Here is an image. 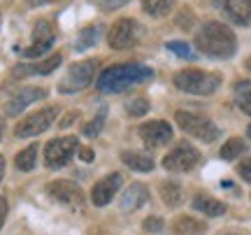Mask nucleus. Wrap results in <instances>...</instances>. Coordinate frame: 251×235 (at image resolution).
I'll return each mask as SVG.
<instances>
[{
    "instance_id": "obj_1",
    "label": "nucleus",
    "mask_w": 251,
    "mask_h": 235,
    "mask_svg": "<svg viewBox=\"0 0 251 235\" xmlns=\"http://www.w3.org/2000/svg\"><path fill=\"white\" fill-rule=\"evenodd\" d=\"M196 47L200 54L209 56V58H230L237 49V40L226 24L207 21L205 26L198 30Z\"/></svg>"
},
{
    "instance_id": "obj_2",
    "label": "nucleus",
    "mask_w": 251,
    "mask_h": 235,
    "mask_svg": "<svg viewBox=\"0 0 251 235\" xmlns=\"http://www.w3.org/2000/svg\"><path fill=\"white\" fill-rule=\"evenodd\" d=\"M153 75V70L149 65L142 63H119L107 68L105 73H100L98 77V91L102 93H119L135 86V84H142Z\"/></svg>"
},
{
    "instance_id": "obj_3",
    "label": "nucleus",
    "mask_w": 251,
    "mask_h": 235,
    "mask_svg": "<svg viewBox=\"0 0 251 235\" xmlns=\"http://www.w3.org/2000/svg\"><path fill=\"white\" fill-rule=\"evenodd\" d=\"M175 86L184 93L193 96H209L221 86V75L205 73V70H181L175 77Z\"/></svg>"
},
{
    "instance_id": "obj_4",
    "label": "nucleus",
    "mask_w": 251,
    "mask_h": 235,
    "mask_svg": "<svg viewBox=\"0 0 251 235\" xmlns=\"http://www.w3.org/2000/svg\"><path fill=\"white\" fill-rule=\"evenodd\" d=\"M100 70V61L89 58V61H79V63H72L68 68V73L58 81V91L61 93H79L89 86L96 73Z\"/></svg>"
},
{
    "instance_id": "obj_5",
    "label": "nucleus",
    "mask_w": 251,
    "mask_h": 235,
    "mask_svg": "<svg viewBox=\"0 0 251 235\" xmlns=\"http://www.w3.org/2000/svg\"><path fill=\"white\" fill-rule=\"evenodd\" d=\"M144 35V26L135 19H119L114 26L109 28L107 42L112 49H130L135 47Z\"/></svg>"
},
{
    "instance_id": "obj_6",
    "label": "nucleus",
    "mask_w": 251,
    "mask_h": 235,
    "mask_svg": "<svg viewBox=\"0 0 251 235\" xmlns=\"http://www.w3.org/2000/svg\"><path fill=\"white\" fill-rule=\"evenodd\" d=\"M177 124L184 128L188 135L198 137L202 142H214L219 137V128L212 119L202 117V114H191V112H177Z\"/></svg>"
},
{
    "instance_id": "obj_7",
    "label": "nucleus",
    "mask_w": 251,
    "mask_h": 235,
    "mask_svg": "<svg viewBox=\"0 0 251 235\" xmlns=\"http://www.w3.org/2000/svg\"><path fill=\"white\" fill-rule=\"evenodd\" d=\"M75 152H77V137H75V135L56 137V140H51V142L45 147V163H47V168L58 170V168H63V165H68V163H70V158L75 156Z\"/></svg>"
},
{
    "instance_id": "obj_8",
    "label": "nucleus",
    "mask_w": 251,
    "mask_h": 235,
    "mask_svg": "<svg viewBox=\"0 0 251 235\" xmlns=\"http://www.w3.org/2000/svg\"><path fill=\"white\" fill-rule=\"evenodd\" d=\"M56 114H58V107L56 105H49L45 109H37L33 112L30 117H26L21 124L17 126V137H30V135H40V133H45L47 128L54 124Z\"/></svg>"
},
{
    "instance_id": "obj_9",
    "label": "nucleus",
    "mask_w": 251,
    "mask_h": 235,
    "mask_svg": "<svg viewBox=\"0 0 251 235\" xmlns=\"http://www.w3.org/2000/svg\"><path fill=\"white\" fill-rule=\"evenodd\" d=\"M200 161L196 147H191L188 142H179V147H175L170 154L163 158V168L170 172H188L193 170Z\"/></svg>"
},
{
    "instance_id": "obj_10",
    "label": "nucleus",
    "mask_w": 251,
    "mask_h": 235,
    "mask_svg": "<svg viewBox=\"0 0 251 235\" xmlns=\"http://www.w3.org/2000/svg\"><path fill=\"white\" fill-rule=\"evenodd\" d=\"M54 28L49 21H37L35 28H33V42L26 47V49H19L21 56H26V58H37V56L47 54L51 45H54Z\"/></svg>"
},
{
    "instance_id": "obj_11",
    "label": "nucleus",
    "mask_w": 251,
    "mask_h": 235,
    "mask_svg": "<svg viewBox=\"0 0 251 235\" xmlns=\"http://www.w3.org/2000/svg\"><path fill=\"white\" fill-rule=\"evenodd\" d=\"M47 193L54 200L63 203V205H72V208H81L84 205V191L68 180H56L47 186Z\"/></svg>"
},
{
    "instance_id": "obj_12",
    "label": "nucleus",
    "mask_w": 251,
    "mask_h": 235,
    "mask_svg": "<svg viewBox=\"0 0 251 235\" xmlns=\"http://www.w3.org/2000/svg\"><path fill=\"white\" fill-rule=\"evenodd\" d=\"M45 98H47V91L45 89H37V86L21 89V91H17V93L7 100L5 112H7L9 117H17V114H21L28 105H33V103H37V100H45Z\"/></svg>"
},
{
    "instance_id": "obj_13",
    "label": "nucleus",
    "mask_w": 251,
    "mask_h": 235,
    "mask_svg": "<svg viewBox=\"0 0 251 235\" xmlns=\"http://www.w3.org/2000/svg\"><path fill=\"white\" fill-rule=\"evenodd\" d=\"M214 5L237 26L251 24V0H214Z\"/></svg>"
},
{
    "instance_id": "obj_14",
    "label": "nucleus",
    "mask_w": 251,
    "mask_h": 235,
    "mask_svg": "<svg viewBox=\"0 0 251 235\" xmlns=\"http://www.w3.org/2000/svg\"><path fill=\"white\" fill-rule=\"evenodd\" d=\"M140 135L147 147H163L172 140V128L168 121H149L140 128Z\"/></svg>"
},
{
    "instance_id": "obj_15",
    "label": "nucleus",
    "mask_w": 251,
    "mask_h": 235,
    "mask_svg": "<svg viewBox=\"0 0 251 235\" xmlns=\"http://www.w3.org/2000/svg\"><path fill=\"white\" fill-rule=\"evenodd\" d=\"M121 175L119 172H112V175H107V177H102V180L93 186V191H91V200H93V205H98V208H102V205H107L109 200L114 198V193H117L119 189H121Z\"/></svg>"
},
{
    "instance_id": "obj_16",
    "label": "nucleus",
    "mask_w": 251,
    "mask_h": 235,
    "mask_svg": "<svg viewBox=\"0 0 251 235\" xmlns=\"http://www.w3.org/2000/svg\"><path fill=\"white\" fill-rule=\"evenodd\" d=\"M61 54H54L49 56V58H45V61H40V63H26V65H17L14 70H12V75L14 77H28V75H49L54 73L56 68L61 65Z\"/></svg>"
},
{
    "instance_id": "obj_17",
    "label": "nucleus",
    "mask_w": 251,
    "mask_h": 235,
    "mask_svg": "<svg viewBox=\"0 0 251 235\" xmlns=\"http://www.w3.org/2000/svg\"><path fill=\"white\" fill-rule=\"evenodd\" d=\"M147 203H149V191L144 184H130L121 196V209L124 212H135Z\"/></svg>"
},
{
    "instance_id": "obj_18",
    "label": "nucleus",
    "mask_w": 251,
    "mask_h": 235,
    "mask_svg": "<svg viewBox=\"0 0 251 235\" xmlns=\"http://www.w3.org/2000/svg\"><path fill=\"white\" fill-rule=\"evenodd\" d=\"M193 209L202 212L207 217H219V214L226 212V203L212 198V196H205V193H198L196 198H193Z\"/></svg>"
},
{
    "instance_id": "obj_19",
    "label": "nucleus",
    "mask_w": 251,
    "mask_h": 235,
    "mask_svg": "<svg viewBox=\"0 0 251 235\" xmlns=\"http://www.w3.org/2000/svg\"><path fill=\"white\" fill-rule=\"evenodd\" d=\"M121 161L135 172H151L153 170V158L149 154H142V152H124V154H121Z\"/></svg>"
},
{
    "instance_id": "obj_20",
    "label": "nucleus",
    "mask_w": 251,
    "mask_h": 235,
    "mask_svg": "<svg viewBox=\"0 0 251 235\" xmlns=\"http://www.w3.org/2000/svg\"><path fill=\"white\" fill-rule=\"evenodd\" d=\"M205 231H207L205 221H196V219H191V217H181L175 224V233H179V235H198V233H205Z\"/></svg>"
},
{
    "instance_id": "obj_21",
    "label": "nucleus",
    "mask_w": 251,
    "mask_h": 235,
    "mask_svg": "<svg viewBox=\"0 0 251 235\" xmlns=\"http://www.w3.org/2000/svg\"><path fill=\"white\" fill-rule=\"evenodd\" d=\"M235 103L244 114L251 117V81H240L235 84Z\"/></svg>"
},
{
    "instance_id": "obj_22",
    "label": "nucleus",
    "mask_w": 251,
    "mask_h": 235,
    "mask_svg": "<svg viewBox=\"0 0 251 235\" xmlns=\"http://www.w3.org/2000/svg\"><path fill=\"white\" fill-rule=\"evenodd\" d=\"M175 7V0H142V9L151 17H165Z\"/></svg>"
},
{
    "instance_id": "obj_23",
    "label": "nucleus",
    "mask_w": 251,
    "mask_h": 235,
    "mask_svg": "<svg viewBox=\"0 0 251 235\" xmlns=\"http://www.w3.org/2000/svg\"><path fill=\"white\" fill-rule=\"evenodd\" d=\"M161 198L165 200L168 208H177L181 203V189L175 182H163L161 184Z\"/></svg>"
},
{
    "instance_id": "obj_24",
    "label": "nucleus",
    "mask_w": 251,
    "mask_h": 235,
    "mask_svg": "<svg viewBox=\"0 0 251 235\" xmlns=\"http://www.w3.org/2000/svg\"><path fill=\"white\" fill-rule=\"evenodd\" d=\"M35 161H37V145L26 147V149H24V152H19L17 158H14L17 168L19 170H24V172L33 170V168H35Z\"/></svg>"
},
{
    "instance_id": "obj_25",
    "label": "nucleus",
    "mask_w": 251,
    "mask_h": 235,
    "mask_svg": "<svg viewBox=\"0 0 251 235\" xmlns=\"http://www.w3.org/2000/svg\"><path fill=\"white\" fill-rule=\"evenodd\" d=\"M244 149H247V145H244L242 137H230V140L221 147V158H226V161H233V158H237V156L244 154Z\"/></svg>"
},
{
    "instance_id": "obj_26",
    "label": "nucleus",
    "mask_w": 251,
    "mask_h": 235,
    "mask_svg": "<svg viewBox=\"0 0 251 235\" xmlns=\"http://www.w3.org/2000/svg\"><path fill=\"white\" fill-rule=\"evenodd\" d=\"M100 33H102V28L100 26H89V28H84V30H81L79 33V40H77V49H89V47H93L96 45V42H98L100 40Z\"/></svg>"
},
{
    "instance_id": "obj_27",
    "label": "nucleus",
    "mask_w": 251,
    "mask_h": 235,
    "mask_svg": "<svg viewBox=\"0 0 251 235\" xmlns=\"http://www.w3.org/2000/svg\"><path fill=\"white\" fill-rule=\"evenodd\" d=\"M105 117H107V109L105 107H100V112H98V117L93 119V121H89L86 126L81 128V133L86 137H96L100 133V128H102V124H105Z\"/></svg>"
},
{
    "instance_id": "obj_28",
    "label": "nucleus",
    "mask_w": 251,
    "mask_h": 235,
    "mask_svg": "<svg viewBox=\"0 0 251 235\" xmlns=\"http://www.w3.org/2000/svg\"><path fill=\"white\" fill-rule=\"evenodd\" d=\"M149 112V100L147 98H133L128 103V114L130 117H142Z\"/></svg>"
},
{
    "instance_id": "obj_29",
    "label": "nucleus",
    "mask_w": 251,
    "mask_h": 235,
    "mask_svg": "<svg viewBox=\"0 0 251 235\" xmlns=\"http://www.w3.org/2000/svg\"><path fill=\"white\" fill-rule=\"evenodd\" d=\"M165 47H168L170 52H175L179 58H186V61H193V58H196V54L191 52V47H188L186 42H168Z\"/></svg>"
},
{
    "instance_id": "obj_30",
    "label": "nucleus",
    "mask_w": 251,
    "mask_h": 235,
    "mask_svg": "<svg viewBox=\"0 0 251 235\" xmlns=\"http://www.w3.org/2000/svg\"><path fill=\"white\" fill-rule=\"evenodd\" d=\"M144 231H149V233H158V231H163V219L158 217H149L147 221L142 224Z\"/></svg>"
},
{
    "instance_id": "obj_31",
    "label": "nucleus",
    "mask_w": 251,
    "mask_h": 235,
    "mask_svg": "<svg viewBox=\"0 0 251 235\" xmlns=\"http://www.w3.org/2000/svg\"><path fill=\"white\" fill-rule=\"evenodd\" d=\"M237 172H240V177H242L244 182H251V158L240 163V165H237Z\"/></svg>"
},
{
    "instance_id": "obj_32",
    "label": "nucleus",
    "mask_w": 251,
    "mask_h": 235,
    "mask_svg": "<svg viewBox=\"0 0 251 235\" xmlns=\"http://www.w3.org/2000/svg\"><path fill=\"white\" fill-rule=\"evenodd\" d=\"M5 217H7V200L0 196V228L5 224Z\"/></svg>"
},
{
    "instance_id": "obj_33",
    "label": "nucleus",
    "mask_w": 251,
    "mask_h": 235,
    "mask_svg": "<svg viewBox=\"0 0 251 235\" xmlns=\"http://www.w3.org/2000/svg\"><path fill=\"white\" fill-rule=\"evenodd\" d=\"M79 158H81V161H86V163L93 161V149H89V147H81V149H79Z\"/></svg>"
},
{
    "instance_id": "obj_34",
    "label": "nucleus",
    "mask_w": 251,
    "mask_h": 235,
    "mask_svg": "<svg viewBox=\"0 0 251 235\" xmlns=\"http://www.w3.org/2000/svg\"><path fill=\"white\" fill-rule=\"evenodd\" d=\"M128 0H107V2H102V7L105 9H114V7H119V5H126Z\"/></svg>"
},
{
    "instance_id": "obj_35",
    "label": "nucleus",
    "mask_w": 251,
    "mask_h": 235,
    "mask_svg": "<svg viewBox=\"0 0 251 235\" xmlns=\"http://www.w3.org/2000/svg\"><path fill=\"white\" fill-rule=\"evenodd\" d=\"M30 7H40V5H47V2H54V0H26Z\"/></svg>"
},
{
    "instance_id": "obj_36",
    "label": "nucleus",
    "mask_w": 251,
    "mask_h": 235,
    "mask_svg": "<svg viewBox=\"0 0 251 235\" xmlns=\"http://www.w3.org/2000/svg\"><path fill=\"white\" fill-rule=\"evenodd\" d=\"M75 117H77V114H70V117H65L61 121V126H68V124H72V121H75Z\"/></svg>"
},
{
    "instance_id": "obj_37",
    "label": "nucleus",
    "mask_w": 251,
    "mask_h": 235,
    "mask_svg": "<svg viewBox=\"0 0 251 235\" xmlns=\"http://www.w3.org/2000/svg\"><path fill=\"white\" fill-rule=\"evenodd\" d=\"M2 172H5V158L0 156V180H2Z\"/></svg>"
},
{
    "instance_id": "obj_38",
    "label": "nucleus",
    "mask_w": 251,
    "mask_h": 235,
    "mask_svg": "<svg viewBox=\"0 0 251 235\" xmlns=\"http://www.w3.org/2000/svg\"><path fill=\"white\" fill-rule=\"evenodd\" d=\"M2 131H5V119L0 117V137H2Z\"/></svg>"
},
{
    "instance_id": "obj_39",
    "label": "nucleus",
    "mask_w": 251,
    "mask_h": 235,
    "mask_svg": "<svg viewBox=\"0 0 251 235\" xmlns=\"http://www.w3.org/2000/svg\"><path fill=\"white\" fill-rule=\"evenodd\" d=\"M247 135H249V137H251V126H249V128H247Z\"/></svg>"
}]
</instances>
